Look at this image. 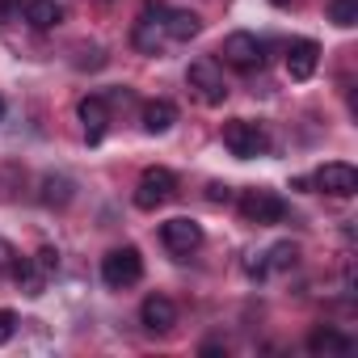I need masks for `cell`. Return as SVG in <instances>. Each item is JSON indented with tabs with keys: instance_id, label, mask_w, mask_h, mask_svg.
<instances>
[{
	"instance_id": "1",
	"label": "cell",
	"mask_w": 358,
	"mask_h": 358,
	"mask_svg": "<svg viewBox=\"0 0 358 358\" xmlns=\"http://www.w3.org/2000/svg\"><path fill=\"white\" fill-rule=\"evenodd\" d=\"M101 278H106V287H114V291L135 287V282L143 278V257H139V249H135V245L110 249V253L101 257Z\"/></svg>"
},
{
	"instance_id": "2",
	"label": "cell",
	"mask_w": 358,
	"mask_h": 358,
	"mask_svg": "<svg viewBox=\"0 0 358 358\" xmlns=\"http://www.w3.org/2000/svg\"><path fill=\"white\" fill-rule=\"evenodd\" d=\"M220 55H224V64H228V68H236V72H253V68H262V64H266V47H262V38H257V34H249V30L228 34V38H224V47H220Z\"/></svg>"
},
{
	"instance_id": "3",
	"label": "cell",
	"mask_w": 358,
	"mask_h": 358,
	"mask_svg": "<svg viewBox=\"0 0 358 358\" xmlns=\"http://www.w3.org/2000/svg\"><path fill=\"white\" fill-rule=\"evenodd\" d=\"M186 85L194 89V97H199L203 106H224V97H228L224 72H220L215 59H194L190 72H186Z\"/></svg>"
},
{
	"instance_id": "4",
	"label": "cell",
	"mask_w": 358,
	"mask_h": 358,
	"mask_svg": "<svg viewBox=\"0 0 358 358\" xmlns=\"http://www.w3.org/2000/svg\"><path fill=\"white\" fill-rule=\"evenodd\" d=\"M224 148H228L236 160H253V156H262V152L270 148V139H266V131H262L257 122L232 118V122L224 127Z\"/></svg>"
},
{
	"instance_id": "5",
	"label": "cell",
	"mask_w": 358,
	"mask_h": 358,
	"mask_svg": "<svg viewBox=\"0 0 358 358\" xmlns=\"http://www.w3.org/2000/svg\"><path fill=\"white\" fill-rule=\"evenodd\" d=\"M241 215H245V224L270 228V224H282L287 203H282L274 190H245V194H241Z\"/></svg>"
},
{
	"instance_id": "6",
	"label": "cell",
	"mask_w": 358,
	"mask_h": 358,
	"mask_svg": "<svg viewBox=\"0 0 358 358\" xmlns=\"http://www.w3.org/2000/svg\"><path fill=\"white\" fill-rule=\"evenodd\" d=\"M173 194H177V177H173L169 169H148V173L139 177V186H135V207H139V211H156V207H164Z\"/></svg>"
},
{
	"instance_id": "7",
	"label": "cell",
	"mask_w": 358,
	"mask_h": 358,
	"mask_svg": "<svg viewBox=\"0 0 358 358\" xmlns=\"http://www.w3.org/2000/svg\"><path fill=\"white\" fill-rule=\"evenodd\" d=\"M312 182H316L324 194H333V199H350V194L358 190V169L345 164V160H329V164L316 169Z\"/></svg>"
},
{
	"instance_id": "8",
	"label": "cell",
	"mask_w": 358,
	"mask_h": 358,
	"mask_svg": "<svg viewBox=\"0 0 358 358\" xmlns=\"http://www.w3.org/2000/svg\"><path fill=\"white\" fill-rule=\"evenodd\" d=\"M160 241H164V249H169V253L190 257V253L203 245V228H199L194 220H186V215H177V220L160 224Z\"/></svg>"
},
{
	"instance_id": "9",
	"label": "cell",
	"mask_w": 358,
	"mask_h": 358,
	"mask_svg": "<svg viewBox=\"0 0 358 358\" xmlns=\"http://www.w3.org/2000/svg\"><path fill=\"white\" fill-rule=\"evenodd\" d=\"M316 64H320V47L312 38H295L287 47V76L291 80H308L316 72Z\"/></svg>"
},
{
	"instance_id": "10",
	"label": "cell",
	"mask_w": 358,
	"mask_h": 358,
	"mask_svg": "<svg viewBox=\"0 0 358 358\" xmlns=\"http://www.w3.org/2000/svg\"><path fill=\"white\" fill-rule=\"evenodd\" d=\"M160 26H164V38H173V43H190L199 30H203V17L194 13V9H160Z\"/></svg>"
},
{
	"instance_id": "11",
	"label": "cell",
	"mask_w": 358,
	"mask_h": 358,
	"mask_svg": "<svg viewBox=\"0 0 358 358\" xmlns=\"http://www.w3.org/2000/svg\"><path fill=\"white\" fill-rule=\"evenodd\" d=\"M139 320H143V329H152V333H169V329L177 324V308H173V299H164V295H148L143 308H139Z\"/></svg>"
},
{
	"instance_id": "12",
	"label": "cell",
	"mask_w": 358,
	"mask_h": 358,
	"mask_svg": "<svg viewBox=\"0 0 358 358\" xmlns=\"http://www.w3.org/2000/svg\"><path fill=\"white\" fill-rule=\"evenodd\" d=\"M76 114H80V127H85V139H89V143H101V135H106V122H110V110H106V97H85Z\"/></svg>"
},
{
	"instance_id": "13",
	"label": "cell",
	"mask_w": 358,
	"mask_h": 358,
	"mask_svg": "<svg viewBox=\"0 0 358 358\" xmlns=\"http://www.w3.org/2000/svg\"><path fill=\"white\" fill-rule=\"evenodd\" d=\"M173 122H177V106L173 101H148L143 106V131L148 135H164V131H173Z\"/></svg>"
},
{
	"instance_id": "14",
	"label": "cell",
	"mask_w": 358,
	"mask_h": 358,
	"mask_svg": "<svg viewBox=\"0 0 358 358\" xmlns=\"http://www.w3.org/2000/svg\"><path fill=\"white\" fill-rule=\"evenodd\" d=\"M26 22L34 30H51L64 22V9L55 5V0H26Z\"/></svg>"
},
{
	"instance_id": "15",
	"label": "cell",
	"mask_w": 358,
	"mask_h": 358,
	"mask_svg": "<svg viewBox=\"0 0 358 358\" xmlns=\"http://www.w3.org/2000/svg\"><path fill=\"white\" fill-rule=\"evenodd\" d=\"M160 43H164V26H160V22H152V13H143V17L135 22V47H139V51H148V55H156V51H160Z\"/></svg>"
},
{
	"instance_id": "16",
	"label": "cell",
	"mask_w": 358,
	"mask_h": 358,
	"mask_svg": "<svg viewBox=\"0 0 358 358\" xmlns=\"http://www.w3.org/2000/svg\"><path fill=\"white\" fill-rule=\"evenodd\" d=\"M47 207H68L72 203V182L68 177H55V173H47L43 177V194H38Z\"/></svg>"
},
{
	"instance_id": "17",
	"label": "cell",
	"mask_w": 358,
	"mask_h": 358,
	"mask_svg": "<svg viewBox=\"0 0 358 358\" xmlns=\"http://www.w3.org/2000/svg\"><path fill=\"white\" fill-rule=\"evenodd\" d=\"M295 257H299V245H291V241H278L270 253H262L266 270H291V266H295Z\"/></svg>"
},
{
	"instance_id": "18",
	"label": "cell",
	"mask_w": 358,
	"mask_h": 358,
	"mask_svg": "<svg viewBox=\"0 0 358 358\" xmlns=\"http://www.w3.org/2000/svg\"><path fill=\"white\" fill-rule=\"evenodd\" d=\"M17 282H22L26 295H43V287H47V270H43L38 262H22V266H17Z\"/></svg>"
},
{
	"instance_id": "19",
	"label": "cell",
	"mask_w": 358,
	"mask_h": 358,
	"mask_svg": "<svg viewBox=\"0 0 358 358\" xmlns=\"http://www.w3.org/2000/svg\"><path fill=\"white\" fill-rule=\"evenodd\" d=\"M308 350H312V354H329V350H350V341H345L341 333H333V329H316V333L308 337Z\"/></svg>"
},
{
	"instance_id": "20",
	"label": "cell",
	"mask_w": 358,
	"mask_h": 358,
	"mask_svg": "<svg viewBox=\"0 0 358 358\" xmlns=\"http://www.w3.org/2000/svg\"><path fill=\"white\" fill-rule=\"evenodd\" d=\"M329 22L341 26V30L358 26V0H333V5H329Z\"/></svg>"
},
{
	"instance_id": "21",
	"label": "cell",
	"mask_w": 358,
	"mask_h": 358,
	"mask_svg": "<svg viewBox=\"0 0 358 358\" xmlns=\"http://www.w3.org/2000/svg\"><path fill=\"white\" fill-rule=\"evenodd\" d=\"M13 329H17V316H13L9 308H0V345L13 337Z\"/></svg>"
},
{
	"instance_id": "22",
	"label": "cell",
	"mask_w": 358,
	"mask_h": 358,
	"mask_svg": "<svg viewBox=\"0 0 358 358\" xmlns=\"http://www.w3.org/2000/svg\"><path fill=\"white\" fill-rule=\"evenodd\" d=\"M34 262H38L47 274H51V270H59V253H55V249H38V257H34Z\"/></svg>"
},
{
	"instance_id": "23",
	"label": "cell",
	"mask_w": 358,
	"mask_h": 358,
	"mask_svg": "<svg viewBox=\"0 0 358 358\" xmlns=\"http://www.w3.org/2000/svg\"><path fill=\"white\" fill-rule=\"evenodd\" d=\"M207 199H211V203H228V199H232V190H228L224 182H211V186H207Z\"/></svg>"
},
{
	"instance_id": "24",
	"label": "cell",
	"mask_w": 358,
	"mask_h": 358,
	"mask_svg": "<svg viewBox=\"0 0 358 358\" xmlns=\"http://www.w3.org/2000/svg\"><path fill=\"white\" fill-rule=\"evenodd\" d=\"M270 5H278V9H287V5H291V0H270Z\"/></svg>"
},
{
	"instance_id": "25",
	"label": "cell",
	"mask_w": 358,
	"mask_h": 358,
	"mask_svg": "<svg viewBox=\"0 0 358 358\" xmlns=\"http://www.w3.org/2000/svg\"><path fill=\"white\" fill-rule=\"evenodd\" d=\"M0 118H5V97H0Z\"/></svg>"
}]
</instances>
